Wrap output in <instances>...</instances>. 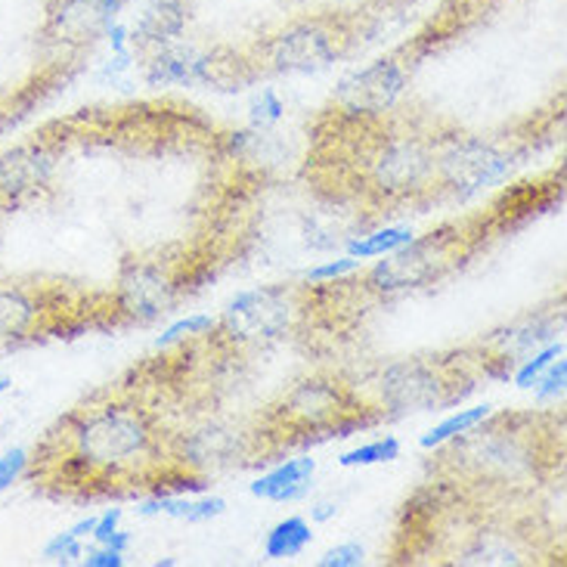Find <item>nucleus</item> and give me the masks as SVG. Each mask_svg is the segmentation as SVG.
Here are the masks:
<instances>
[{"label": "nucleus", "mask_w": 567, "mask_h": 567, "mask_svg": "<svg viewBox=\"0 0 567 567\" xmlns=\"http://www.w3.org/2000/svg\"><path fill=\"white\" fill-rule=\"evenodd\" d=\"M446 446V468L477 487H522L537 481L539 446L534 431L522 429L518 415H487L481 425L453 437Z\"/></svg>", "instance_id": "obj_2"}, {"label": "nucleus", "mask_w": 567, "mask_h": 567, "mask_svg": "<svg viewBox=\"0 0 567 567\" xmlns=\"http://www.w3.org/2000/svg\"><path fill=\"white\" fill-rule=\"evenodd\" d=\"M124 0H50L41 25V41L53 50L93 47L118 22Z\"/></svg>", "instance_id": "obj_13"}, {"label": "nucleus", "mask_w": 567, "mask_h": 567, "mask_svg": "<svg viewBox=\"0 0 567 567\" xmlns=\"http://www.w3.org/2000/svg\"><path fill=\"white\" fill-rule=\"evenodd\" d=\"M363 561H367V549L360 543H341V546H336V549H329V553H322L317 558L320 567H360Z\"/></svg>", "instance_id": "obj_32"}, {"label": "nucleus", "mask_w": 567, "mask_h": 567, "mask_svg": "<svg viewBox=\"0 0 567 567\" xmlns=\"http://www.w3.org/2000/svg\"><path fill=\"white\" fill-rule=\"evenodd\" d=\"M25 468H29V450L16 446V450H7L0 456V493L10 491L16 481L25 477Z\"/></svg>", "instance_id": "obj_30"}, {"label": "nucleus", "mask_w": 567, "mask_h": 567, "mask_svg": "<svg viewBox=\"0 0 567 567\" xmlns=\"http://www.w3.org/2000/svg\"><path fill=\"white\" fill-rule=\"evenodd\" d=\"M10 388H13V382H10V375H3V372H0V398H3V394H7Z\"/></svg>", "instance_id": "obj_39"}, {"label": "nucleus", "mask_w": 567, "mask_h": 567, "mask_svg": "<svg viewBox=\"0 0 567 567\" xmlns=\"http://www.w3.org/2000/svg\"><path fill=\"white\" fill-rule=\"evenodd\" d=\"M174 565H177L174 558H165V561H155V567H174Z\"/></svg>", "instance_id": "obj_40"}, {"label": "nucleus", "mask_w": 567, "mask_h": 567, "mask_svg": "<svg viewBox=\"0 0 567 567\" xmlns=\"http://www.w3.org/2000/svg\"><path fill=\"white\" fill-rule=\"evenodd\" d=\"M162 465V437L153 415L131 400H93L78 406L29 453L34 487L53 496L109 493L112 484L150 481Z\"/></svg>", "instance_id": "obj_1"}, {"label": "nucleus", "mask_w": 567, "mask_h": 567, "mask_svg": "<svg viewBox=\"0 0 567 567\" xmlns=\"http://www.w3.org/2000/svg\"><path fill=\"white\" fill-rule=\"evenodd\" d=\"M261 56L277 75H317L341 56V38L320 19H305L277 31Z\"/></svg>", "instance_id": "obj_11"}, {"label": "nucleus", "mask_w": 567, "mask_h": 567, "mask_svg": "<svg viewBox=\"0 0 567 567\" xmlns=\"http://www.w3.org/2000/svg\"><path fill=\"white\" fill-rule=\"evenodd\" d=\"M406 84H410L406 65L394 56H388V60L372 62L367 69L341 78L336 91V106L344 118H353V122L382 118L398 106Z\"/></svg>", "instance_id": "obj_12"}, {"label": "nucleus", "mask_w": 567, "mask_h": 567, "mask_svg": "<svg viewBox=\"0 0 567 567\" xmlns=\"http://www.w3.org/2000/svg\"><path fill=\"white\" fill-rule=\"evenodd\" d=\"M558 329H561V317H555V313H530V317H524V320L508 322L506 329H496L487 338V344H484V351L487 357H496V360H506V363H522L527 353H534L543 344H549L558 336Z\"/></svg>", "instance_id": "obj_17"}, {"label": "nucleus", "mask_w": 567, "mask_h": 567, "mask_svg": "<svg viewBox=\"0 0 567 567\" xmlns=\"http://www.w3.org/2000/svg\"><path fill=\"white\" fill-rule=\"evenodd\" d=\"M372 410V406H369ZM363 400L353 394V388L338 379L313 375L291 388L286 398L274 406V429L301 444L310 441H329V437H351L357 429H367L382 415L369 413Z\"/></svg>", "instance_id": "obj_3"}, {"label": "nucleus", "mask_w": 567, "mask_h": 567, "mask_svg": "<svg viewBox=\"0 0 567 567\" xmlns=\"http://www.w3.org/2000/svg\"><path fill=\"white\" fill-rule=\"evenodd\" d=\"M75 317V307L62 301L60 289L0 282V351L29 344L50 332H65Z\"/></svg>", "instance_id": "obj_9"}, {"label": "nucleus", "mask_w": 567, "mask_h": 567, "mask_svg": "<svg viewBox=\"0 0 567 567\" xmlns=\"http://www.w3.org/2000/svg\"><path fill=\"white\" fill-rule=\"evenodd\" d=\"M212 329H215V317H208V313H193V317H184V320L171 322L168 329L158 336L155 348H158V351H165V348H174V344H184V341H189V338L208 336Z\"/></svg>", "instance_id": "obj_26"}, {"label": "nucleus", "mask_w": 567, "mask_h": 567, "mask_svg": "<svg viewBox=\"0 0 567 567\" xmlns=\"http://www.w3.org/2000/svg\"><path fill=\"white\" fill-rule=\"evenodd\" d=\"M363 189L382 205H400L437 189L434 140L413 134L382 137L363 162Z\"/></svg>", "instance_id": "obj_4"}, {"label": "nucleus", "mask_w": 567, "mask_h": 567, "mask_svg": "<svg viewBox=\"0 0 567 567\" xmlns=\"http://www.w3.org/2000/svg\"><path fill=\"white\" fill-rule=\"evenodd\" d=\"M81 565L84 567H122L124 565V553L118 549H109V546H93V549H84L81 555Z\"/></svg>", "instance_id": "obj_34"}, {"label": "nucleus", "mask_w": 567, "mask_h": 567, "mask_svg": "<svg viewBox=\"0 0 567 567\" xmlns=\"http://www.w3.org/2000/svg\"><path fill=\"white\" fill-rule=\"evenodd\" d=\"M460 382H475V375H462L460 367L444 360H400L375 379L372 410L379 415H410L453 406L472 394V388H460Z\"/></svg>", "instance_id": "obj_5"}, {"label": "nucleus", "mask_w": 567, "mask_h": 567, "mask_svg": "<svg viewBox=\"0 0 567 567\" xmlns=\"http://www.w3.org/2000/svg\"><path fill=\"white\" fill-rule=\"evenodd\" d=\"M310 543H313L310 522L301 518V515H291V518H282V522L270 527V534L264 539V555L270 561H286V558L305 555Z\"/></svg>", "instance_id": "obj_21"}, {"label": "nucleus", "mask_w": 567, "mask_h": 567, "mask_svg": "<svg viewBox=\"0 0 567 567\" xmlns=\"http://www.w3.org/2000/svg\"><path fill=\"white\" fill-rule=\"evenodd\" d=\"M360 264L357 258H351V255H344V258H338V261H329V264H320V267H313V270H307V282H338V279L351 277V274H357L360 270Z\"/></svg>", "instance_id": "obj_31"}, {"label": "nucleus", "mask_w": 567, "mask_h": 567, "mask_svg": "<svg viewBox=\"0 0 567 567\" xmlns=\"http://www.w3.org/2000/svg\"><path fill=\"white\" fill-rule=\"evenodd\" d=\"M468 243V233L450 224L425 236H413L406 246L384 255L363 279V289L372 295H403V291L425 289L444 279L453 267H460L462 246Z\"/></svg>", "instance_id": "obj_6"}, {"label": "nucleus", "mask_w": 567, "mask_h": 567, "mask_svg": "<svg viewBox=\"0 0 567 567\" xmlns=\"http://www.w3.org/2000/svg\"><path fill=\"white\" fill-rule=\"evenodd\" d=\"M565 384H567V360L558 357L555 363L546 367V372L537 379V400L539 403H555V400L565 398Z\"/></svg>", "instance_id": "obj_29"}, {"label": "nucleus", "mask_w": 567, "mask_h": 567, "mask_svg": "<svg viewBox=\"0 0 567 567\" xmlns=\"http://www.w3.org/2000/svg\"><path fill=\"white\" fill-rule=\"evenodd\" d=\"M227 512V499H220V496H205V499H193V506H189V515H186V524H205V522H215Z\"/></svg>", "instance_id": "obj_33"}, {"label": "nucleus", "mask_w": 567, "mask_h": 567, "mask_svg": "<svg viewBox=\"0 0 567 567\" xmlns=\"http://www.w3.org/2000/svg\"><path fill=\"white\" fill-rule=\"evenodd\" d=\"M317 472V462L310 456H298V460L279 462L277 468H270L267 475H261L248 491L258 499L267 503H301L310 493V481Z\"/></svg>", "instance_id": "obj_18"}, {"label": "nucleus", "mask_w": 567, "mask_h": 567, "mask_svg": "<svg viewBox=\"0 0 567 567\" xmlns=\"http://www.w3.org/2000/svg\"><path fill=\"white\" fill-rule=\"evenodd\" d=\"M282 115H286V103L279 100L277 91H261L255 100H251V106H248V122L251 127H258V131H267V127H274V124L282 122Z\"/></svg>", "instance_id": "obj_27"}, {"label": "nucleus", "mask_w": 567, "mask_h": 567, "mask_svg": "<svg viewBox=\"0 0 567 567\" xmlns=\"http://www.w3.org/2000/svg\"><path fill=\"white\" fill-rule=\"evenodd\" d=\"M336 515H338V503H332V499H329V503H317V506L310 508V522H317V524L329 522V518H336Z\"/></svg>", "instance_id": "obj_37"}, {"label": "nucleus", "mask_w": 567, "mask_h": 567, "mask_svg": "<svg viewBox=\"0 0 567 567\" xmlns=\"http://www.w3.org/2000/svg\"><path fill=\"white\" fill-rule=\"evenodd\" d=\"M456 565H468V567H515V565H524L527 561V555L524 549H518L506 534H475V537L468 539L465 546H462L456 558H453Z\"/></svg>", "instance_id": "obj_20"}, {"label": "nucleus", "mask_w": 567, "mask_h": 567, "mask_svg": "<svg viewBox=\"0 0 567 567\" xmlns=\"http://www.w3.org/2000/svg\"><path fill=\"white\" fill-rule=\"evenodd\" d=\"M301 313L298 295L286 286H261V289L239 291L224 307L220 320L208 336H217L236 351L243 348H267L291 332Z\"/></svg>", "instance_id": "obj_7"}, {"label": "nucleus", "mask_w": 567, "mask_h": 567, "mask_svg": "<svg viewBox=\"0 0 567 567\" xmlns=\"http://www.w3.org/2000/svg\"><path fill=\"white\" fill-rule=\"evenodd\" d=\"M122 518H124L122 508H109V512H103V515L96 518V524H93V534H91L93 543H100V539H106L112 530H118V527H122Z\"/></svg>", "instance_id": "obj_35"}, {"label": "nucleus", "mask_w": 567, "mask_h": 567, "mask_svg": "<svg viewBox=\"0 0 567 567\" xmlns=\"http://www.w3.org/2000/svg\"><path fill=\"white\" fill-rule=\"evenodd\" d=\"M186 29V7L184 0H153L140 25L131 31L134 50H162L171 47Z\"/></svg>", "instance_id": "obj_19"}, {"label": "nucleus", "mask_w": 567, "mask_h": 567, "mask_svg": "<svg viewBox=\"0 0 567 567\" xmlns=\"http://www.w3.org/2000/svg\"><path fill=\"white\" fill-rule=\"evenodd\" d=\"M181 277L162 261H127L115 282L112 305L127 322H155L181 301Z\"/></svg>", "instance_id": "obj_10"}, {"label": "nucleus", "mask_w": 567, "mask_h": 567, "mask_svg": "<svg viewBox=\"0 0 567 567\" xmlns=\"http://www.w3.org/2000/svg\"><path fill=\"white\" fill-rule=\"evenodd\" d=\"M415 233L410 227H382V230L357 233L344 243V251L357 258V261H372V258H384L391 251H398L400 246H406Z\"/></svg>", "instance_id": "obj_22"}, {"label": "nucleus", "mask_w": 567, "mask_h": 567, "mask_svg": "<svg viewBox=\"0 0 567 567\" xmlns=\"http://www.w3.org/2000/svg\"><path fill=\"white\" fill-rule=\"evenodd\" d=\"M251 456V437L243 431L220 425V422H208L202 429L186 431L177 441V453L174 460L184 468H193L199 475L208 472H220V468H233V465H246Z\"/></svg>", "instance_id": "obj_15"}, {"label": "nucleus", "mask_w": 567, "mask_h": 567, "mask_svg": "<svg viewBox=\"0 0 567 567\" xmlns=\"http://www.w3.org/2000/svg\"><path fill=\"white\" fill-rule=\"evenodd\" d=\"M131 543H134V537L127 534V530H112L106 539H100V546H109V549H118V553H127L131 549Z\"/></svg>", "instance_id": "obj_36"}, {"label": "nucleus", "mask_w": 567, "mask_h": 567, "mask_svg": "<svg viewBox=\"0 0 567 567\" xmlns=\"http://www.w3.org/2000/svg\"><path fill=\"white\" fill-rule=\"evenodd\" d=\"M93 524H96V518H81V522L78 524H72V527H69V530H72V534H75V537H81V539H87L93 534Z\"/></svg>", "instance_id": "obj_38"}, {"label": "nucleus", "mask_w": 567, "mask_h": 567, "mask_svg": "<svg viewBox=\"0 0 567 567\" xmlns=\"http://www.w3.org/2000/svg\"><path fill=\"white\" fill-rule=\"evenodd\" d=\"M56 174V146L47 140H25L0 153V212L19 208L50 189Z\"/></svg>", "instance_id": "obj_14"}, {"label": "nucleus", "mask_w": 567, "mask_h": 567, "mask_svg": "<svg viewBox=\"0 0 567 567\" xmlns=\"http://www.w3.org/2000/svg\"><path fill=\"white\" fill-rule=\"evenodd\" d=\"M558 357H565V344L561 341H549V344H543L534 353H527L518 369H512V382L518 384V388H534L537 379L546 372L549 363H555Z\"/></svg>", "instance_id": "obj_25"}, {"label": "nucleus", "mask_w": 567, "mask_h": 567, "mask_svg": "<svg viewBox=\"0 0 567 567\" xmlns=\"http://www.w3.org/2000/svg\"><path fill=\"white\" fill-rule=\"evenodd\" d=\"M84 555V539L75 537L72 530H62L44 546V561L50 565H75Z\"/></svg>", "instance_id": "obj_28"}, {"label": "nucleus", "mask_w": 567, "mask_h": 567, "mask_svg": "<svg viewBox=\"0 0 567 567\" xmlns=\"http://www.w3.org/2000/svg\"><path fill=\"white\" fill-rule=\"evenodd\" d=\"M434 153H437V189H446L460 199L503 184L515 168V153H506L499 143L472 134H453L441 143L434 140Z\"/></svg>", "instance_id": "obj_8"}, {"label": "nucleus", "mask_w": 567, "mask_h": 567, "mask_svg": "<svg viewBox=\"0 0 567 567\" xmlns=\"http://www.w3.org/2000/svg\"><path fill=\"white\" fill-rule=\"evenodd\" d=\"M400 460V441L398 437H379L372 444L357 446L338 456L341 468H369V465H384V462Z\"/></svg>", "instance_id": "obj_24"}, {"label": "nucleus", "mask_w": 567, "mask_h": 567, "mask_svg": "<svg viewBox=\"0 0 567 567\" xmlns=\"http://www.w3.org/2000/svg\"><path fill=\"white\" fill-rule=\"evenodd\" d=\"M220 65L212 53L162 47L143 65V78L150 87H199V84H220Z\"/></svg>", "instance_id": "obj_16"}, {"label": "nucleus", "mask_w": 567, "mask_h": 567, "mask_svg": "<svg viewBox=\"0 0 567 567\" xmlns=\"http://www.w3.org/2000/svg\"><path fill=\"white\" fill-rule=\"evenodd\" d=\"M491 413L493 406L491 403H484V406H472V410H460V413L446 415L441 425H434V429L419 441V446H422V450H441V446L450 444L453 437H460L465 431H472L475 425H481Z\"/></svg>", "instance_id": "obj_23"}]
</instances>
